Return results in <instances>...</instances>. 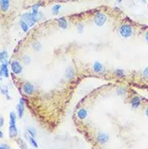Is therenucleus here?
Returning a JSON list of instances; mask_svg holds the SVG:
<instances>
[{
    "instance_id": "f257e3e1",
    "label": "nucleus",
    "mask_w": 148,
    "mask_h": 149,
    "mask_svg": "<svg viewBox=\"0 0 148 149\" xmlns=\"http://www.w3.org/2000/svg\"><path fill=\"white\" fill-rule=\"evenodd\" d=\"M16 135V114L14 112H11L10 120H9V136H10V138H14Z\"/></svg>"
},
{
    "instance_id": "f03ea898",
    "label": "nucleus",
    "mask_w": 148,
    "mask_h": 149,
    "mask_svg": "<svg viewBox=\"0 0 148 149\" xmlns=\"http://www.w3.org/2000/svg\"><path fill=\"white\" fill-rule=\"evenodd\" d=\"M38 16H34L33 13H24L22 16V20L26 22L29 26L34 25V24L38 20Z\"/></svg>"
},
{
    "instance_id": "7ed1b4c3",
    "label": "nucleus",
    "mask_w": 148,
    "mask_h": 149,
    "mask_svg": "<svg viewBox=\"0 0 148 149\" xmlns=\"http://www.w3.org/2000/svg\"><path fill=\"white\" fill-rule=\"evenodd\" d=\"M120 33L122 36L123 37H130L133 33V30L132 28L128 24H123L120 27Z\"/></svg>"
},
{
    "instance_id": "20e7f679",
    "label": "nucleus",
    "mask_w": 148,
    "mask_h": 149,
    "mask_svg": "<svg viewBox=\"0 0 148 149\" xmlns=\"http://www.w3.org/2000/svg\"><path fill=\"white\" fill-rule=\"evenodd\" d=\"M95 24L97 26H102L107 21V16L103 13H97L94 19Z\"/></svg>"
},
{
    "instance_id": "39448f33",
    "label": "nucleus",
    "mask_w": 148,
    "mask_h": 149,
    "mask_svg": "<svg viewBox=\"0 0 148 149\" xmlns=\"http://www.w3.org/2000/svg\"><path fill=\"white\" fill-rule=\"evenodd\" d=\"M11 68L12 70L13 73L16 75H19L23 71V67L18 61H13L11 64Z\"/></svg>"
},
{
    "instance_id": "423d86ee",
    "label": "nucleus",
    "mask_w": 148,
    "mask_h": 149,
    "mask_svg": "<svg viewBox=\"0 0 148 149\" xmlns=\"http://www.w3.org/2000/svg\"><path fill=\"white\" fill-rule=\"evenodd\" d=\"M23 91L27 95H31V94L33 93V92L35 91V88H34V86L32 84L27 82V83H25L23 85Z\"/></svg>"
},
{
    "instance_id": "0eeeda50",
    "label": "nucleus",
    "mask_w": 148,
    "mask_h": 149,
    "mask_svg": "<svg viewBox=\"0 0 148 149\" xmlns=\"http://www.w3.org/2000/svg\"><path fill=\"white\" fill-rule=\"evenodd\" d=\"M109 139V135L106 133H99L97 135V141L102 144H106Z\"/></svg>"
},
{
    "instance_id": "6e6552de",
    "label": "nucleus",
    "mask_w": 148,
    "mask_h": 149,
    "mask_svg": "<svg viewBox=\"0 0 148 149\" xmlns=\"http://www.w3.org/2000/svg\"><path fill=\"white\" fill-rule=\"evenodd\" d=\"M24 111V102L23 99H20V102L17 105V112H18V115H19L20 118H21L23 117Z\"/></svg>"
},
{
    "instance_id": "1a4fd4ad",
    "label": "nucleus",
    "mask_w": 148,
    "mask_h": 149,
    "mask_svg": "<svg viewBox=\"0 0 148 149\" xmlns=\"http://www.w3.org/2000/svg\"><path fill=\"white\" fill-rule=\"evenodd\" d=\"M93 70L96 73H103L105 71V67L100 62H95L93 65Z\"/></svg>"
},
{
    "instance_id": "9d476101",
    "label": "nucleus",
    "mask_w": 148,
    "mask_h": 149,
    "mask_svg": "<svg viewBox=\"0 0 148 149\" xmlns=\"http://www.w3.org/2000/svg\"><path fill=\"white\" fill-rule=\"evenodd\" d=\"M65 75H66V77L67 78L68 80H71L72 79L73 77L75 76V70L74 68H72V67H68L67 70H66V73H65Z\"/></svg>"
},
{
    "instance_id": "9b49d317",
    "label": "nucleus",
    "mask_w": 148,
    "mask_h": 149,
    "mask_svg": "<svg viewBox=\"0 0 148 149\" xmlns=\"http://www.w3.org/2000/svg\"><path fill=\"white\" fill-rule=\"evenodd\" d=\"M7 58H8V55H7V53L6 50H3L0 54V61L2 64H7Z\"/></svg>"
},
{
    "instance_id": "f8f14e48",
    "label": "nucleus",
    "mask_w": 148,
    "mask_h": 149,
    "mask_svg": "<svg viewBox=\"0 0 148 149\" xmlns=\"http://www.w3.org/2000/svg\"><path fill=\"white\" fill-rule=\"evenodd\" d=\"M1 75L5 77L9 76L8 68H7V65L6 63L1 65Z\"/></svg>"
},
{
    "instance_id": "ddd939ff",
    "label": "nucleus",
    "mask_w": 148,
    "mask_h": 149,
    "mask_svg": "<svg viewBox=\"0 0 148 149\" xmlns=\"http://www.w3.org/2000/svg\"><path fill=\"white\" fill-rule=\"evenodd\" d=\"M10 6V2L9 0H1V9L3 12H7Z\"/></svg>"
},
{
    "instance_id": "4468645a",
    "label": "nucleus",
    "mask_w": 148,
    "mask_h": 149,
    "mask_svg": "<svg viewBox=\"0 0 148 149\" xmlns=\"http://www.w3.org/2000/svg\"><path fill=\"white\" fill-rule=\"evenodd\" d=\"M77 115H78V118H80V119H84V118H87V116H88V112H87V110H84V109H80L78 111Z\"/></svg>"
},
{
    "instance_id": "2eb2a0df",
    "label": "nucleus",
    "mask_w": 148,
    "mask_h": 149,
    "mask_svg": "<svg viewBox=\"0 0 148 149\" xmlns=\"http://www.w3.org/2000/svg\"><path fill=\"white\" fill-rule=\"evenodd\" d=\"M140 103H141V100L138 97H134L132 98L131 100V105L134 108H138L139 106Z\"/></svg>"
},
{
    "instance_id": "dca6fc26",
    "label": "nucleus",
    "mask_w": 148,
    "mask_h": 149,
    "mask_svg": "<svg viewBox=\"0 0 148 149\" xmlns=\"http://www.w3.org/2000/svg\"><path fill=\"white\" fill-rule=\"evenodd\" d=\"M58 25L61 29H66L67 28V22L64 18H60L58 20Z\"/></svg>"
},
{
    "instance_id": "f3484780",
    "label": "nucleus",
    "mask_w": 148,
    "mask_h": 149,
    "mask_svg": "<svg viewBox=\"0 0 148 149\" xmlns=\"http://www.w3.org/2000/svg\"><path fill=\"white\" fill-rule=\"evenodd\" d=\"M20 28L22 29V30L24 31V32H27L28 30H29V25L26 23V22H24V20H20Z\"/></svg>"
},
{
    "instance_id": "a211bd4d",
    "label": "nucleus",
    "mask_w": 148,
    "mask_h": 149,
    "mask_svg": "<svg viewBox=\"0 0 148 149\" xmlns=\"http://www.w3.org/2000/svg\"><path fill=\"white\" fill-rule=\"evenodd\" d=\"M28 139H29L30 144H32V146H33V147H34V148H38L37 143L36 142V140H35V139H34V137L31 136V135H29V136H28Z\"/></svg>"
},
{
    "instance_id": "6ab92c4d",
    "label": "nucleus",
    "mask_w": 148,
    "mask_h": 149,
    "mask_svg": "<svg viewBox=\"0 0 148 149\" xmlns=\"http://www.w3.org/2000/svg\"><path fill=\"white\" fill-rule=\"evenodd\" d=\"M39 7H40V4H39V3L33 5V12L32 13L33 14L34 16H38Z\"/></svg>"
},
{
    "instance_id": "aec40b11",
    "label": "nucleus",
    "mask_w": 148,
    "mask_h": 149,
    "mask_svg": "<svg viewBox=\"0 0 148 149\" xmlns=\"http://www.w3.org/2000/svg\"><path fill=\"white\" fill-rule=\"evenodd\" d=\"M60 9H61V5L59 4L55 5L54 7L52 8V12H53L54 15H57V14H58V12H59Z\"/></svg>"
},
{
    "instance_id": "412c9836",
    "label": "nucleus",
    "mask_w": 148,
    "mask_h": 149,
    "mask_svg": "<svg viewBox=\"0 0 148 149\" xmlns=\"http://www.w3.org/2000/svg\"><path fill=\"white\" fill-rule=\"evenodd\" d=\"M115 74H116V76H118L119 78H122V77L125 76L124 71L122 70V69H117V70H116Z\"/></svg>"
},
{
    "instance_id": "4be33fe9",
    "label": "nucleus",
    "mask_w": 148,
    "mask_h": 149,
    "mask_svg": "<svg viewBox=\"0 0 148 149\" xmlns=\"http://www.w3.org/2000/svg\"><path fill=\"white\" fill-rule=\"evenodd\" d=\"M28 134L29 135H31V136L33 137H35L36 135H37V131H36V130L34 129L33 127H30L28 129Z\"/></svg>"
},
{
    "instance_id": "5701e85b",
    "label": "nucleus",
    "mask_w": 148,
    "mask_h": 149,
    "mask_svg": "<svg viewBox=\"0 0 148 149\" xmlns=\"http://www.w3.org/2000/svg\"><path fill=\"white\" fill-rule=\"evenodd\" d=\"M126 93V89L125 88H117V93L118 94V95H120V96H122V95H124V94Z\"/></svg>"
},
{
    "instance_id": "b1692460",
    "label": "nucleus",
    "mask_w": 148,
    "mask_h": 149,
    "mask_svg": "<svg viewBox=\"0 0 148 149\" xmlns=\"http://www.w3.org/2000/svg\"><path fill=\"white\" fill-rule=\"evenodd\" d=\"M33 49L35 50H37V51H38L41 50V43L38 42H37L33 43Z\"/></svg>"
},
{
    "instance_id": "393cba45",
    "label": "nucleus",
    "mask_w": 148,
    "mask_h": 149,
    "mask_svg": "<svg viewBox=\"0 0 148 149\" xmlns=\"http://www.w3.org/2000/svg\"><path fill=\"white\" fill-rule=\"evenodd\" d=\"M18 143H19V144L20 146L21 149H27V146H26L25 143H24V141L23 140V139H20L18 140Z\"/></svg>"
},
{
    "instance_id": "a878e982",
    "label": "nucleus",
    "mask_w": 148,
    "mask_h": 149,
    "mask_svg": "<svg viewBox=\"0 0 148 149\" xmlns=\"http://www.w3.org/2000/svg\"><path fill=\"white\" fill-rule=\"evenodd\" d=\"M22 59L24 61V63L25 64H29L30 63V61H31V58H30L29 55H24L23 58H22Z\"/></svg>"
},
{
    "instance_id": "bb28decb",
    "label": "nucleus",
    "mask_w": 148,
    "mask_h": 149,
    "mask_svg": "<svg viewBox=\"0 0 148 149\" xmlns=\"http://www.w3.org/2000/svg\"><path fill=\"white\" fill-rule=\"evenodd\" d=\"M84 24H78L77 26V29H78V33H82L83 31H84Z\"/></svg>"
},
{
    "instance_id": "cd10ccee",
    "label": "nucleus",
    "mask_w": 148,
    "mask_h": 149,
    "mask_svg": "<svg viewBox=\"0 0 148 149\" xmlns=\"http://www.w3.org/2000/svg\"><path fill=\"white\" fill-rule=\"evenodd\" d=\"M0 149H11V148L9 147L8 145L5 144H2L0 146Z\"/></svg>"
},
{
    "instance_id": "c85d7f7f",
    "label": "nucleus",
    "mask_w": 148,
    "mask_h": 149,
    "mask_svg": "<svg viewBox=\"0 0 148 149\" xmlns=\"http://www.w3.org/2000/svg\"><path fill=\"white\" fill-rule=\"evenodd\" d=\"M143 75H144V76L146 77L147 79H148V67H147L146 68H144Z\"/></svg>"
},
{
    "instance_id": "c756f323",
    "label": "nucleus",
    "mask_w": 148,
    "mask_h": 149,
    "mask_svg": "<svg viewBox=\"0 0 148 149\" xmlns=\"http://www.w3.org/2000/svg\"><path fill=\"white\" fill-rule=\"evenodd\" d=\"M3 118L1 117V118H0V127H3Z\"/></svg>"
},
{
    "instance_id": "7c9ffc66",
    "label": "nucleus",
    "mask_w": 148,
    "mask_h": 149,
    "mask_svg": "<svg viewBox=\"0 0 148 149\" xmlns=\"http://www.w3.org/2000/svg\"><path fill=\"white\" fill-rule=\"evenodd\" d=\"M146 40L148 42V32L146 33Z\"/></svg>"
},
{
    "instance_id": "2f4dec72",
    "label": "nucleus",
    "mask_w": 148,
    "mask_h": 149,
    "mask_svg": "<svg viewBox=\"0 0 148 149\" xmlns=\"http://www.w3.org/2000/svg\"><path fill=\"white\" fill-rule=\"evenodd\" d=\"M146 115L148 117V108L147 109V110H146Z\"/></svg>"
},
{
    "instance_id": "473e14b6",
    "label": "nucleus",
    "mask_w": 148,
    "mask_h": 149,
    "mask_svg": "<svg viewBox=\"0 0 148 149\" xmlns=\"http://www.w3.org/2000/svg\"><path fill=\"white\" fill-rule=\"evenodd\" d=\"M0 137H1V138L3 137V133H2V131H0Z\"/></svg>"
},
{
    "instance_id": "72a5a7b5",
    "label": "nucleus",
    "mask_w": 148,
    "mask_h": 149,
    "mask_svg": "<svg viewBox=\"0 0 148 149\" xmlns=\"http://www.w3.org/2000/svg\"><path fill=\"white\" fill-rule=\"evenodd\" d=\"M122 0H118V2H119V3H121V2H122Z\"/></svg>"
}]
</instances>
